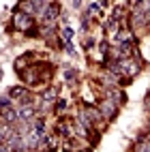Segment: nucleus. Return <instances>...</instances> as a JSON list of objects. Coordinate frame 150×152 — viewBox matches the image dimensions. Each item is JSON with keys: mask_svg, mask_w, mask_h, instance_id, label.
Instances as JSON below:
<instances>
[{"mask_svg": "<svg viewBox=\"0 0 150 152\" xmlns=\"http://www.w3.org/2000/svg\"><path fill=\"white\" fill-rule=\"evenodd\" d=\"M122 15H124V9H122V7H116V9H114V13H112L114 19H120Z\"/></svg>", "mask_w": 150, "mask_h": 152, "instance_id": "dca6fc26", "label": "nucleus"}, {"mask_svg": "<svg viewBox=\"0 0 150 152\" xmlns=\"http://www.w3.org/2000/svg\"><path fill=\"white\" fill-rule=\"evenodd\" d=\"M99 49H101L103 56H107V54H109V43H107V41H101V43H99Z\"/></svg>", "mask_w": 150, "mask_h": 152, "instance_id": "2eb2a0df", "label": "nucleus"}, {"mask_svg": "<svg viewBox=\"0 0 150 152\" xmlns=\"http://www.w3.org/2000/svg\"><path fill=\"white\" fill-rule=\"evenodd\" d=\"M133 41V32L129 28H120L114 34V43H131Z\"/></svg>", "mask_w": 150, "mask_h": 152, "instance_id": "6e6552de", "label": "nucleus"}, {"mask_svg": "<svg viewBox=\"0 0 150 152\" xmlns=\"http://www.w3.org/2000/svg\"><path fill=\"white\" fill-rule=\"evenodd\" d=\"M148 107H150V96H148Z\"/></svg>", "mask_w": 150, "mask_h": 152, "instance_id": "6ab92c4d", "label": "nucleus"}, {"mask_svg": "<svg viewBox=\"0 0 150 152\" xmlns=\"http://www.w3.org/2000/svg\"><path fill=\"white\" fill-rule=\"evenodd\" d=\"M39 17L43 19L45 24H54L56 19L60 17V4H56V2H52V4H47V7H43L41 11L37 13Z\"/></svg>", "mask_w": 150, "mask_h": 152, "instance_id": "f03ea898", "label": "nucleus"}, {"mask_svg": "<svg viewBox=\"0 0 150 152\" xmlns=\"http://www.w3.org/2000/svg\"><path fill=\"white\" fill-rule=\"evenodd\" d=\"M148 129H150V118H148Z\"/></svg>", "mask_w": 150, "mask_h": 152, "instance_id": "aec40b11", "label": "nucleus"}, {"mask_svg": "<svg viewBox=\"0 0 150 152\" xmlns=\"http://www.w3.org/2000/svg\"><path fill=\"white\" fill-rule=\"evenodd\" d=\"M60 30H62V34H64V41H71V37L75 34V30H73V28H69V26H62Z\"/></svg>", "mask_w": 150, "mask_h": 152, "instance_id": "9b49d317", "label": "nucleus"}, {"mask_svg": "<svg viewBox=\"0 0 150 152\" xmlns=\"http://www.w3.org/2000/svg\"><path fill=\"white\" fill-rule=\"evenodd\" d=\"M2 122H7V124L19 122V118H17V111H15V109H2Z\"/></svg>", "mask_w": 150, "mask_h": 152, "instance_id": "9d476101", "label": "nucleus"}, {"mask_svg": "<svg viewBox=\"0 0 150 152\" xmlns=\"http://www.w3.org/2000/svg\"><path fill=\"white\" fill-rule=\"evenodd\" d=\"M9 107H11V96L2 94V109H9Z\"/></svg>", "mask_w": 150, "mask_h": 152, "instance_id": "f3484780", "label": "nucleus"}, {"mask_svg": "<svg viewBox=\"0 0 150 152\" xmlns=\"http://www.w3.org/2000/svg\"><path fill=\"white\" fill-rule=\"evenodd\" d=\"M118 77H120L118 73H114V71H107V73H103L101 77H99V82H101V84L105 86V90H107V88H116V86L120 84Z\"/></svg>", "mask_w": 150, "mask_h": 152, "instance_id": "423d86ee", "label": "nucleus"}, {"mask_svg": "<svg viewBox=\"0 0 150 152\" xmlns=\"http://www.w3.org/2000/svg\"><path fill=\"white\" fill-rule=\"evenodd\" d=\"M99 11H101V9H99V4H97V2H90V4H88V13H86V15H97Z\"/></svg>", "mask_w": 150, "mask_h": 152, "instance_id": "4468645a", "label": "nucleus"}, {"mask_svg": "<svg viewBox=\"0 0 150 152\" xmlns=\"http://www.w3.org/2000/svg\"><path fill=\"white\" fill-rule=\"evenodd\" d=\"M28 66H30V62H28V56H19V58L15 60V62H13V69L17 71L19 75H22V73H24V71H26Z\"/></svg>", "mask_w": 150, "mask_h": 152, "instance_id": "1a4fd4ad", "label": "nucleus"}, {"mask_svg": "<svg viewBox=\"0 0 150 152\" xmlns=\"http://www.w3.org/2000/svg\"><path fill=\"white\" fill-rule=\"evenodd\" d=\"M13 26H15L17 30H24V32H28V30L34 26L32 15H28V13H24V11H15V15H13Z\"/></svg>", "mask_w": 150, "mask_h": 152, "instance_id": "7ed1b4c3", "label": "nucleus"}, {"mask_svg": "<svg viewBox=\"0 0 150 152\" xmlns=\"http://www.w3.org/2000/svg\"><path fill=\"white\" fill-rule=\"evenodd\" d=\"M135 2H142V0H135Z\"/></svg>", "mask_w": 150, "mask_h": 152, "instance_id": "412c9836", "label": "nucleus"}, {"mask_svg": "<svg viewBox=\"0 0 150 152\" xmlns=\"http://www.w3.org/2000/svg\"><path fill=\"white\" fill-rule=\"evenodd\" d=\"M71 4H73L75 9H79V4H82V0H71Z\"/></svg>", "mask_w": 150, "mask_h": 152, "instance_id": "a211bd4d", "label": "nucleus"}, {"mask_svg": "<svg viewBox=\"0 0 150 152\" xmlns=\"http://www.w3.org/2000/svg\"><path fill=\"white\" fill-rule=\"evenodd\" d=\"M99 111H101V116H103V120L105 122H109V120H114L116 118V114H118V105L114 103V101H109V99H101L99 101Z\"/></svg>", "mask_w": 150, "mask_h": 152, "instance_id": "f257e3e1", "label": "nucleus"}, {"mask_svg": "<svg viewBox=\"0 0 150 152\" xmlns=\"http://www.w3.org/2000/svg\"><path fill=\"white\" fill-rule=\"evenodd\" d=\"M116 28H118V19L109 17L107 22H105V30H116Z\"/></svg>", "mask_w": 150, "mask_h": 152, "instance_id": "ddd939ff", "label": "nucleus"}, {"mask_svg": "<svg viewBox=\"0 0 150 152\" xmlns=\"http://www.w3.org/2000/svg\"><path fill=\"white\" fill-rule=\"evenodd\" d=\"M103 96H105V99H109V101H114V103H116L118 107H120V105H122L124 101H127L124 92H122V90H118V88H107Z\"/></svg>", "mask_w": 150, "mask_h": 152, "instance_id": "0eeeda50", "label": "nucleus"}, {"mask_svg": "<svg viewBox=\"0 0 150 152\" xmlns=\"http://www.w3.org/2000/svg\"><path fill=\"white\" fill-rule=\"evenodd\" d=\"M43 77V71H41V64H37V66H28L24 73H22V79H24V84L28 86H34L39 79Z\"/></svg>", "mask_w": 150, "mask_h": 152, "instance_id": "20e7f679", "label": "nucleus"}, {"mask_svg": "<svg viewBox=\"0 0 150 152\" xmlns=\"http://www.w3.org/2000/svg\"><path fill=\"white\" fill-rule=\"evenodd\" d=\"M58 148V133H47L39 146V152H54Z\"/></svg>", "mask_w": 150, "mask_h": 152, "instance_id": "39448f33", "label": "nucleus"}, {"mask_svg": "<svg viewBox=\"0 0 150 152\" xmlns=\"http://www.w3.org/2000/svg\"><path fill=\"white\" fill-rule=\"evenodd\" d=\"M54 109H56V114H60V111H64V109H67V101L58 99L56 103H54Z\"/></svg>", "mask_w": 150, "mask_h": 152, "instance_id": "f8f14e48", "label": "nucleus"}]
</instances>
